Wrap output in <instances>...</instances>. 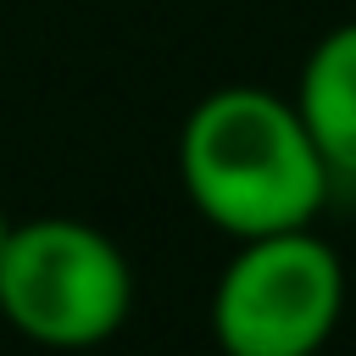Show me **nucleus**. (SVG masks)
<instances>
[{
  "label": "nucleus",
  "instance_id": "obj_2",
  "mask_svg": "<svg viewBox=\"0 0 356 356\" xmlns=\"http://www.w3.org/2000/svg\"><path fill=\"white\" fill-rule=\"evenodd\" d=\"M134 312V267L83 217L17 222L0 250V317L50 350H89Z\"/></svg>",
  "mask_w": 356,
  "mask_h": 356
},
{
  "label": "nucleus",
  "instance_id": "obj_1",
  "mask_svg": "<svg viewBox=\"0 0 356 356\" xmlns=\"http://www.w3.org/2000/svg\"><path fill=\"white\" fill-rule=\"evenodd\" d=\"M178 178L217 234L261 239L312 228L334 172L295 100H278L256 83H228L189 111L178 134Z\"/></svg>",
  "mask_w": 356,
  "mask_h": 356
},
{
  "label": "nucleus",
  "instance_id": "obj_5",
  "mask_svg": "<svg viewBox=\"0 0 356 356\" xmlns=\"http://www.w3.org/2000/svg\"><path fill=\"white\" fill-rule=\"evenodd\" d=\"M11 228H17V222H11V211L0 206V250H6V239H11Z\"/></svg>",
  "mask_w": 356,
  "mask_h": 356
},
{
  "label": "nucleus",
  "instance_id": "obj_3",
  "mask_svg": "<svg viewBox=\"0 0 356 356\" xmlns=\"http://www.w3.org/2000/svg\"><path fill=\"white\" fill-rule=\"evenodd\" d=\"M345 312V267L312 228L239 239L211 289L222 356H317Z\"/></svg>",
  "mask_w": 356,
  "mask_h": 356
},
{
  "label": "nucleus",
  "instance_id": "obj_4",
  "mask_svg": "<svg viewBox=\"0 0 356 356\" xmlns=\"http://www.w3.org/2000/svg\"><path fill=\"white\" fill-rule=\"evenodd\" d=\"M295 111H300L312 145L323 150L328 172L356 178V22L328 28L306 50L300 83H295Z\"/></svg>",
  "mask_w": 356,
  "mask_h": 356
}]
</instances>
